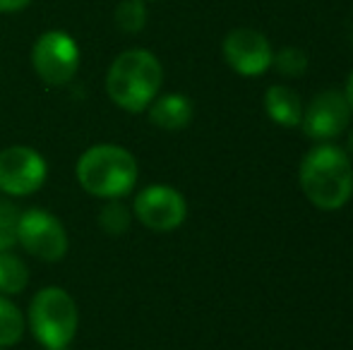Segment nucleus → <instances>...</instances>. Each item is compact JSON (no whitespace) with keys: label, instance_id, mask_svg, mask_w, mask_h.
Listing matches in <instances>:
<instances>
[{"label":"nucleus","instance_id":"18","mask_svg":"<svg viewBox=\"0 0 353 350\" xmlns=\"http://www.w3.org/2000/svg\"><path fill=\"white\" fill-rule=\"evenodd\" d=\"M19 211L10 201H0V252H8L17 243Z\"/></svg>","mask_w":353,"mask_h":350},{"label":"nucleus","instance_id":"12","mask_svg":"<svg viewBox=\"0 0 353 350\" xmlns=\"http://www.w3.org/2000/svg\"><path fill=\"white\" fill-rule=\"evenodd\" d=\"M265 111L276 125L298 127L303 118V101L291 87L274 85L265 94Z\"/></svg>","mask_w":353,"mask_h":350},{"label":"nucleus","instance_id":"15","mask_svg":"<svg viewBox=\"0 0 353 350\" xmlns=\"http://www.w3.org/2000/svg\"><path fill=\"white\" fill-rule=\"evenodd\" d=\"M116 24L128 34L142 32L147 24V8L144 0H123L116 8Z\"/></svg>","mask_w":353,"mask_h":350},{"label":"nucleus","instance_id":"9","mask_svg":"<svg viewBox=\"0 0 353 350\" xmlns=\"http://www.w3.org/2000/svg\"><path fill=\"white\" fill-rule=\"evenodd\" d=\"M351 120L349 101L341 91H322L303 108L301 127L310 140L330 142L346 130Z\"/></svg>","mask_w":353,"mask_h":350},{"label":"nucleus","instance_id":"5","mask_svg":"<svg viewBox=\"0 0 353 350\" xmlns=\"http://www.w3.org/2000/svg\"><path fill=\"white\" fill-rule=\"evenodd\" d=\"M32 63L37 75L46 85H68L79 67V48L65 32H46L37 39L32 51Z\"/></svg>","mask_w":353,"mask_h":350},{"label":"nucleus","instance_id":"19","mask_svg":"<svg viewBox=\"0 0 353 350\" xmlns=\"http://www.w3.org/2000/svg\"><path fill=\"white\" fill-rule=\"evenodd\" d=\"M32 0H0V12H19L24 10Z\"/></svg>","mask_w":353,"mask_h":350},{"label":"nucleus","instance_id":"11","mask_svg":"<svg viewBox=\"0 0 353 350\" xmlns=\"http://www.w3.org/2000/svg\"><path fill=\"white\" fill-rule=\"evenodd\" d=\"M149 120L161 130H183L192 120V103L183 94H166L149 103Z\"/></svg>","mask_w":353,"mask_h":350},{"label":"nucleus","instance_id":"14","mask_svg":"<svg viewBox=\"0 0 353 350\" xmlns=\"http://www.w3.org/2000/svg\"><path fill=\"white\" fill-rule=\"evenodd\" d=\"M24 333L22 312L10 300L0 298V346H14Z\"/></svg>","mask_w":353,"mask_h":350},{"label":"nucleus","instance_id":"21","mask_svg":"<svg viewBox=\"0 0 353 350\" xmlns=\"http://www.w3.org/2000/svg\"><path fill=\"white\" fill-rule=\"evenodd\" d=\"M346 154H349V159L353 161V132L349 135V146H346Z\"/></svg>","mask_w":353,"mask_h":350},{"label":"nucleus","instance_id":"10","mask_svg":"<svg viewBox=\"0 0 353 350\" xmlns=\"http://www.w3.org/2000/svg\"><path fill=\"white\" fill-rule=\"evenodd\" d=\"M135 214L147 228L166 233V230L178 228L185 221L188 204L181 192L173 190V187L152 185L137 195Z\"/></svg>","mask_w":353,"mask_h":350},{"label":"nucleus","instance_id":"2","mask_svg":"<svg viewBox=\"0 0 353 350\" xmlns=\"http://www.w3.org/2000/svg\"><path fill=\"white\" fill-rule=\"evenodd\" d=\"M163 82V70L157 56L144 48L125 51L113 61L106 77L108 96L123 111L140 113L157 98Z\"/></svg>","mask_w":353,"mask_h":350},{"label":"nucleus","instance_id":"4","mask_svg":"<svg viewBox=\"0 0 353 350\" xmlns=\"http://www.w3.org/2000/svg\"><path fill=\"white\" fill-rule=\"evenodd\" d=\"M77 305L63 288H43L34 295L29 324L39 343L48 350H65L77 333Z\"/></svg>","mask_w":353,"mask_h":350},{"label":"nucleus","instance_id":"13","mask_svg":"<svg viewBox=\"0 0 353 350\" xmlns=\"http://www.w3.org/2000/svg\"><path fill=\"white\" fill-rule=\"evenodd\" d=\"M29 271L27 264L10 252H0V293L17 295L27 288Z\"/></svg>","mask_w":353,"mask_h":350},{"label":"nucleus","instance_id":"17","mask_svg":"<svg viewBox=\"0 0 353 350\" xmlns=\"http://www.w3.org/2000/svg\"><path fill=\"white\" fill-rule=\"evenodd\" d=\"M99 223H101V228L106 230V233L121 235V233H125L128 226H130V214H128V209L121 204V201L111 199L101 209V219H99Z\"/></svg>","mask_w":353,"mask_h":350},{"label":"nucleus","instance_id":"16","mask_svg":"<svg viewBox=\"0 0 353 350\" xmlns=\"http://www.w3.org/2000/svg\"><path fill=\"white\" fill-rule=\"evenodd\" d=\"M272 65L286 77H301L307 70V56L296 46H286L279 53H274Z\"/></svg>","mask_w":353,"mask_h":350},{"label":"nucleus","instance_id":"20","mask_svg":"<svg viewBox=\"0 0 353 350\" xmlns=\"http://www.w3.org/2000/svg\"><path fill=\"white\" fill-rule=\"evenodd\" d=\"M344 96H346V101H349V108L353 111V72H351L349 82H346V91H344Z\"/></svg>","mask_w":353,"mask_h":350},{"label":"nucleus","instance_id":"7","mask_svg":"<svg viewBox=\"0 0 353 350\" xmlns=\"http://www.w3.org/2000/svg\"><path fill=\"white\" fill-rule=\"evenodd\" d=\"M46 180V161L29 146H10L0 151V190L5 195H34Z\"/></svg>","mask_w":353,"mask_h":350},{"label":"nucleus","instance_id":"8","mask_svg":"<svg viewBox=\"0 0 353 350\" xmlns=\"http://www.w3.org/2000/svg\"><path fill=\"white\" fill-rule=\"evenodd\" d=\"M272 58H274V51L270 41L257 29H233L223 39V61L231 65L233 72L243 77H260L272 67Z\"/></svg>","mask_w":353,"mask_h":350},{"label":"nucleus","instance_id":"1","mask_svg":"<svg viewBox=\"0 0 353 350\" xmlns=\"http://www.w3.org/2000/svg\"><path fill=\"white\" fill-rule=\"evenodd\" d=\"M301 190L312 206L336 211L353 197V161L334 144H317L301 164Z\"/></svg>","mask_w":353,"mask_h":350},{"label":"nucleus","instance_id":"6","mask_svg":"<svg viewBox=\"0 0 353 350\" xmlns=\"http://www.w3.org/2000/svg\"><path fill=\"white\" fill-rule=\"evenodd\" d=\"M17 243L32 257L43 262H58L68 252V233L53 214L41 209H29L17 219Z\"/></svg>","mask_w":353,"mask_h":350},{"label":"nucleus","instance_id":"3","mask_svg":"<svg viewBox=\"0 0 353 350\" xmlns=\"http://www.w3.org/2000/svg\"><path fill=\"white\" fill-rule=\"evenodd\" d=\"M137 161L123 146L99 144L77 161V180L89 195L101 199L125 197L137 182Z\"/></svg>","mask_w":353,"mask_h":350}]
</instances>
